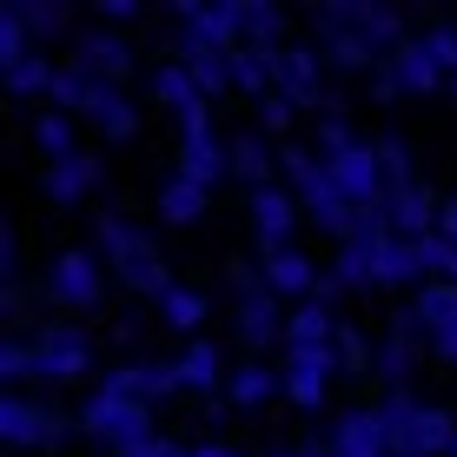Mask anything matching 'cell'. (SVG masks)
I'll list each match as a JSON object with an SVG mask.
<instances>
[{
  "instance_id": "1",
  "label": "cell",
  "mask_w": 457,
  "mask_h": 457,
  "mask_svg": "<svg viewBox=\"0 0 457 457\" xmlns=\"http://www.w3.org/2000/svg\"><path fill=\"white\" fill-rule=\"evenodd\" d=\"M93 245L106 252V265H113V272H120L133 292H146V298H166V292H172V272H166L160 245H153V232H139L133 219L100 212V226H93Z\"/></svg>"
},
{
  "instance_id": "2",
  "label": "cell",
  "mask_w": 457,
  "mask_h": 457,
  "mask_svg": "<svg viewBox=\"0 0 457 457\" xmlns=\"http://www.w3.org/2000/svg\"><path fill=\"white\" fill-rule=\"evenodd\" d=\"M278 172H286V186H292L298 206H305L345 245V232H352V199L338 193V179H332V166L319 160V146H278Z\"/></svg>"
},
{
  "instance_id": "3",
  "label": "cell",
  "mask_w": 457,
  "mask_h": 457,
  "mask_svg": "<svg viewBox=\"0 0 457 457\" xmlns=\"http://www.w3.org/2000/svg\"><path fill=\"white\" fill-rule=\"evenodd\" d=\"M378 411H385V424H391V451L398 457H451L457 418L445 411V404H424V398H411V391H391Z\"/></svg>"
},
{
  "instance_id": "4",
  "label": "cell",
  "mask_w": 457,
  "mask_h": 457,
  "mask_svg": "<svg viewBox=\"0 0 457 457\" xmlns=\"http://www.w3.org/2000/svg\"><path fill=\"white\" fill-rule=\"evenodd\" d=\"M232 292H239V338L252 352H265L272 338H286V312H278V292L265 286V259H232Z\"/></svg>"
},
{
  "instance_id": "5",
  "label": "cell",
  "mask_w": 457,
  "mask_h": 457,
  "mask_svg": "<svg viewBox=\"0 0 457 457\" xmlns=\"http://www.w3.org/2000/svg\"><path fill=\"white\" fill-rule=\"evenodd\" d=\"M80 431L93 437V445L126 451V445H139V437H153V404H139V398H126V391L100 385V391L80 404Z\"/></svg>"
},
{
  "instance_id": "6",
  "label": "cell",
  "mask_w": 457,
  "mask_h": 457,
  "mask_svg": "<svg viewBox=\"0 0 457 457\" xmlns=\"http://www.w3.org/2000/svg\"><path fill=\"white\" fill-rule=\"evenodd\" d=\"M312 40H319L325 67L338 73H378L385 67V54L352 27V13H345V0H325V7H312Z\"/></svg>"
},
{
  "instance_id": "7",
  "label": "cell",
  "mask_w": 457,
  "mask_h": 457,
  "mask_svg": "<svg viewBox=\"0 0 457 457\" xmlns=\"http://www.w3.org/2000/svg\"><path fill=\"white\" fill-rule=\"evenodd\" d=\"M27 345H34L46 385H73V378L93 365V332H87V325H73V319H40Z\"/></svg>"
},
{
  "instance_id": "8",
  "label": "cell",
  "mask_w": 457,
  "mask_h": 457,
  "mask_svg": "<svg viewBox=\"0 0 457 457\" xmlns=\"http://www.w3.org/2000/svg\"><path fill=\"white\" fill-rule=\"evenodd\" d=\"M179 172H186V179H199L206 193H219V179L232 172V146L212 133V106L179 113Z\"/></svg>"
},
{
  "instance_id": "9",
  "label": "cell",
  "mask_w": 457,
  "mask_h": 457,
  "mask_svg": "<svg viewBox=\"0 0 457 457\" xmlns=\"http://www.w3.org/2000/svg\"><path fill=\"white\" fill-rule=\"evenodd\" d=\"M73 424H80V418L54 411V404L27 398V391H7V398H0V437H7V445H40V451H60V445L73 437Z\"/></svg>"
},
{
  "instance_id": "10",
  "label": "cell",
  "mask_w": 457,
  "mask_h": 457,
  "mask_svg": "<svg viewBox=\"0 0 457 457\" xmlns=\"http://www.w3.org/2000/svg\"><path fill=\"white\" fill-rule=\"evenodd\" d=\"M67 67L87 73V80H100V87H120L126 73H133V46H126L120 34H106V27H80V34H73Z\"/></svg>"
},
{
  "instance_id": "11",
  "label": "cell",
  "mask_w": 457,
  "mask_h": 457,
  "mask_svg": "<svg viewBox=\"0 0 457 457\" xmlns=\"http://www.w3.org/2000/svg\"><path fill=\"white\" fill-rule=\"evenodd\" d=\"M278 93H286L292 106H312L319 113L325 106V54H319V40H292L286 54H278Z\"/></svg>"
},
{
  "instance_id": "12",
  "label": "cell",
  "mask_w": 457,
  "mask_h": 457,
  "mask_svg": "<svg viewBox=\"0 0 457 457\" xmlns=\"http://www.w3.org/2000/svg\"><path fill=\"white\" fill-rule=\"evenodd\" d=\"M100 259L93 252H60L54 265H46V298L54 305H73V312H93L100 305Z\"/></svg>"
},
{
  "instance_id": "13",
  "label": "cell",
  "mask_w": 457,
  "mask_h": 457,
  "mask_svg": "<svg viewBox=\"0 0 457 457\" xmlns=\"http://www.w3.org/2000/svg\"><path fill=\"white\" fill-rule=\"evenodd\" d=\"M338 179V193L352 206H385V160H378V139H358L345 160H325Z\"/></svg>"
},
{
  "instance_id": "14",
  "label": "cell",
  "mask_w": 457,
  "mask_h": 457,
  "mask_svg": "<svg viewBox=\"0 0 457 457\" xmlns=\"http://www.w3.org/2000/svg\"><path fill=\"white\" fill-rule=\"evenodd\" d=\"M332 378H338V352H286V398L298 411H319L332 398Z\"/></svg>"
},
{
  "instance_id": "15",
  "label": "cell",
  "mask_w": 457,
  "mask_h": 457,
  "mask_svg": "<svg viewBox=\"0 0 457 457\" xmlns=\"http://www.w3.org/2000/svg\"><path fill=\"white\" fill-rule=\"evenodd\" d=\"M292 226H298L292 186H265V193H252V232H259L265 259H272V252H292Z\"/></svg>"
},
{
  "instance_id": "16",
  "label": "cell",
  "mask_w": 457,
  "mask_h": 457,
  "mask_svg": "<svg viewBox=\"0 0 457 457\" xmlns=\"http://www.w3.org/2000/svg\"><path fill=\"white\" fill-rule=\"evenodd\" d=\"M332 457H398L391 451V424H385V411H338V424H332Z\"/></svg>"
},
{
  "instance_id": "17",
  "label": "cell",
  "mask_w": 457,
  "mask_h": 457,
  "mask_svg": "<svg viewBox=\"0 0 457 457\" xmlns=\"http://www.w3.org/2000/svg\"><path fill=\"white\" fill-rule=\"evenodd\" d=\"M106 385L126 391V398H139V404H166L172 391H186L179 365H166V358H126L120 371H106Z\"/></svg>"
},
{
  "instance_id": "18",
  "label": "cell",
  "mask_w": 457,
  "mask_h": 457,
  "mask_svg": "<svg viewBox=\"0 0 457 457\" xmlns=\"http://www.w3.org/2000/svg\"><path fill=\"white\" fill-rule=\"evenodd\" d=\"M437 206H445V199H437L431 193V186H404V193H391L385 199V212H391V232H398V239H431V232H437Z\"/></svg>"
},
{
  "instance_id": "19",
  "label": "cell",
  "mask_w": 457,
  "mask_h": 457,
  "mask_svg": "<svg viewBox=\"0 0 457 457\" xmlns=\"http://www.w3.org/2000/svg\"><path fill=\"white\" fill-rule=\"evenodd\" d=\"M87 126H100V139H113V146H126V139L139 133V106L126 100V87H100L93 80V100H87Z\"/></svg>"
},
{
  "instance_id": "20",
  "label": "cell",
  "mask_w": 457,
  "mask_h": 457,
  "mask_svg": "<svg viewBox=\"0 0 457 457\" xmlns=\"http://www.w3.org/2000/svg\"><path fill=\"white\" fill-rule=\"evenodd\" d=\"M186 40L199 46H219V54H232V46L245 40V0H212V7H199V21L179 27Z\"/></svg>"
},
{
  "instance_id": "21",
  "label": "cell",
  "mask_w": 457,
  "mask_h": 457,
  "mask_svg": "<svg viewBox=\"0 0 457 457\" xmlns=\"http://www.w3.org/2000/svg\"><path fill=\"white\" fill-rule=\"evenodd\" d=\"M338 312L332 305H319V298H305L298 312H286V352H332V338H338Z\"/></svg>"
},
{
  "instance_id": "22",
  "label": "cell",
  "mask_w": 457,
  "mask_h": 457,
  "mask_svg": "<svg viewBox=\"0 0 457 457\" xmlns=\"http://www.w3.org/2000/svg\"><path fill=\"white\" fill-rule=\"evenodd\" d=\"M226 146H232V179H245V193H265V186H272V166H278L272 139H265L259 126H245V133H232Z\"/></svg>"
},
{
  "instance_id": "23",
  "label": "cell",
  "mask_w": 457,
  "mask_h": 457,
  "mask_svg": "<svg viewBox=\"0 0 457 457\" xmlns=\"http://www.w3.org/2000/svg\"><path fill=\"white\" fill-rule=\"evenodd\" d=\"M100 160L93 153H73V160H60V166H46V179H40V193L54 199V206H80V199L100 186Z\"/></svg>"
},
{
  "instance_id": "24",
  "label": "cell",
  "mask_w": 457,
  "mask_h": 457,
  "mask_svg": "<svg viewBox=\"0 0 457 457\" xmlns=\"http://www.w3.org/2000/svg\"><path fill=\"white\" fill-rule=\"evenodd\" d=\"M278 54H286V46H252V40H239V46H232V87L252 93V100L278 93Z\"/></svg>"
},
{
  "instance_id": "25",
  "label": "cell",
  "mask_w": 457,
  "mask_h": 457,
  "mask_svg": "<svg viewBox=\"0 0 457 457\" xmlns=\"http://www.w3.org/2000/svg\"><path fill=\"white\" fill-rule=\"evenodd\" d=\"M391 73H398V87H404V93H437V87H451V73L431 60L424 34H411V40L398 46V54H391Z\"/></svg>"
},
{
  "instance_id": "26",
  "label": "cell",
  "mask_w": 457,
  "mask_h": 457,
  "mask_svg": "<svg viewBox=\"0 0 457 457\" xmlns=\"http://www.w3.org/2000/svg\"><path fill=\"white\" fill-rule=\"evenodd\" d=\"M319 278H325V272H319V265H312L298 245H292V252H272V259H265V286H272L278 298H298V305H305V298L319 292Z\"/></svg>"
},
{
  "instance_id": "27",
  "label": "cell",
  "mask_w": 457,
  "mask_h": 457,
  "mask_svg": "<svg viewBox=\"0 0 457 457\" xmlns=\"http://www.w3.org/2000/svg\"><path fill=\"white\" fill-rule=\"evenodd\" d=\"M411 278H424V265H418V245H411V239H398V232H391L385 245H371V292L411 286Z\"/></svg>"
},
{
  "instance_id": "28",
  "label": "cell",
  "mask_w": 457,
  "mask_h": 457,
  "mask_svg": "<svg viewBox=\"0 0 457 457\" xmlns=\"http://www.w3.org/2000/svg\"><path fill=\"white\" fill-rule=\"evenodd\" d=\"M179 67L199 80V93H206V100H219V93L232 87V54H219V46H199V40H186V34H179Z\"/></svg>"
},
{
  "instance_id": "29",
  "label": "cell",
  "mask_w": 457,
  "mask_h": 457,
  "mask_svg": "<svg viewBox=\"0 0 457 457\" xmlns=\"http://www.w3.org/2000/svg\"><path fill=\"white\" fill-rule=\"evenodd\" d=\"M146 87H153V100L172 106V113H193V106H212L206 93H199V80L179 67V60H160V67L146 73Z\"/></svg>"
},
{
  "instance_id": "30",
  "label": "cell",
  "mask_w": 457,
  "mask_h": 457,
  "mask_svg": "<svg viewBox=\"0 0 457 457\" xmlns=\"http://www.w3.org/2000/svg\"><path fill=\"white\" fill-rule=\"evenodd\" d=\"M278 391H286V371H272L265 365V358H245V365H232V378H226V398L232 404H265V398H278Z\"/></svg>"
},
{
  "instance_id": "31",
  "label": "cell",
  "mask_w": 457,
  "mask_h": 457,
  "mask_svg": "<svg viewBox=\"0 0 457 457\" xmlns=\"http://www.w3.org/2000/svg\"><path fill=\"white\" fill-rule=\"evenodd\" d=\"M206 186L199 179H186V172H172V179L160 186V219L166 226H199V219H206Z\"/></svg>"
},
{
  "instance_id": "32",
  "label": "cell",
  "mask_w": 457,
  "mask_h": 457,
  "mask_svg": "<svg viewBox=\"0 0 457 457\" xmlns=\"http://www.w3.org/2000/svg\"><path fill=\"white\" fill-rule=\"evenodd\" d=\"M172 365H179V385H186V391H206V398H212V385H219V378H232L212 338H193L179 358H172Z\"/></svg>"
},
{
  "instance_id": "33",
  "label": "cell",
  "mask_w": 457,
  "mask_h": 457,
  "mask_svg": "<svg viewBox=\"0 0 457 457\" xmlns=\"http://www.w3.org/2000/svg\"><path fill=\"white\" fill-rule=\"evenodd\" d=\"M13 13H21V27L34 34V46H54V40L73 27V7H67V0H13Z\"/></svg>"
},
{
  "instance_id": "34",
  "label": "cell",
  "mask_w": 457,
  "mask_h": 457,
  "mask_svg": "<svg viewBox=\"0 0 457 457\" xmlns=\"http://www.w3.org/2000/svg\"><path fill=\"white\" fill-rule=\"evenodd\" d=\"M332 352H338V378H371V371H378V345H371V332H365L358 319L338 325Z\"/></svg>"
},
{
  "instance_id": "35",
  "label": "cell",
  "mask_w": 457,
  "mask_h": 457,
  "mask_svg": "<svg viewBox=\"0 0 457 457\" xmlns=\"http://www.w3.org/2000/svg\"><path fill=\"white\" fill-rule=\"evenodd\" d=\"M411 312H418L424 338H431V332H445V325H457V286H445V278H424L418 298H411Z\"/></svg>"
},
{
  "instance_id": "36",
  "label": "cell",
  "mask_w": 457,
  "mask_h": 457,
  "mask_svg": "<svg viewBox=\"0 0 457 457\" xmlns=\"http://www.w3.org/2000/svg\"><path fill=\"white\" fill-rule=\"evenodd\" d=\"M378 160H385V199L418 186V160H411V139L404 133H378Z\"/></svg>"
},
{
  "instance_id": "37",
  "label": "cell",
  "mask_w": 457,
  "mask_h": 457,
  "mask_svg": "<svg viewBox=\"0 0 457 457\" xmlns=\"http://www.w3.org/2000/svg\"><path fill=\"white\" fill-rule=\"evenodd\" d=\"M160 325H172V332H186L193 338L199 325H206V292H193V286H172L160 298Z\"/></svg>"
},
{
  "instance_id": "38",
  "label": "cell",
  "mask_w": 457,
  "mask_h": 457,
  "mask_svg": "<svg viewBox=\"0 0 457 457\" xmlns=\"http://www.w3.org/2000/svg\"><path fill=\"white\" fill-rule=\"evenodd\" d=\"M34 146L46 153V160H73V153H80V146H73V113H40L34 120Z\"/></svg>"
},
{
  "instance_id": "39",
  "label": "cell",
  "mask_w": 457,
  "mask_h": 457,
  "mask_svg": "<svg viewBox=\"0 0 457 457\" xmlns=\"http://www.w3.org/2000/svg\"><path fill=\"white\" fill-rule=\"evenodd\" d=\"M40 54V46H34V34H27V27H21V13H13V7H0V67H21V60H34Z\"/></svg>"
},
{
  "instance_id": "40",
  "label": "cell",
  "mask_w": 457,
  "mask_h": 457,
  "mask_svg": "<svg viewBox=\"0 0 457 457\" xmlns=\"http://www.w3.org/2000/svg\"><path fill=\"white\" fill-rule=\"evenodd\" d=\"M286 34V7H272V0H245V40L252 46H278Z\"/></svg>"
},
{
  "instance_id": "41",
  "label": "cell",
  "mask_w": 457,
  "mask_h": 457,
  "mask_svg": "<svg viewBox=\"0 0 457 457\" xmlns=\"http://www.w3.org/2000/svg\"><path fill=\"white\" fill-rule=\"evenodd\" d=\"M46 100H54V113H73V120H80V113H87V100H93V80H87V73H73V67H60Z\"/></svg>"
},
{
  "instance_id": "42",
  "label": "cell",
  "mask_w": 457,
  "mask_h": 457,
  "mask_svg": "<svg viewBox=\"0 0 457 457\" xmlns=\"http://www.w3.org/2000/svg\"><path fill=\"white\" fill-rule=\"evenodd\" d=\"M332 278H338L345 292H365V286H371V245H338Z\"/></svg>"
},
{
  "instance_id": "43",
  "label": "cell",
  "mask_w": 457,
  "mask_h": 457,
  "mask_svg": "<svg viewBox=\"0 0 457 457\" xmlns=\"http://www.w3.org/2000/svg\"><path fill=\"white\" fill-rule=\"evenodd\" d=\"M54 73H60L54 60H46V54H34V60H21V67L7 73V87L21 93V100H34V93H54Z\"/></svg>"
},
{
  "instance_id": "44",
  "label": "cell",
  "mask_w": 457,
  "mask_h": 457,
  "mask_svg": "<svg viewBox=\"0 0 457 457\" xmlns=\"http://www.w3.org/2000/svg\"><path fill=\"white\" fill-rule=\"evenodd\" d=\"M418 265H424V278H445V286H457V245L451 239H418Z\"/></svg>"
},
{
  "instance_id": "45",
  "label": "cell",
  "mask_w": 457,
  "mask_h": 457,
  "mask_svg": "<svg viewBox=\"0 0 457 457\" xmlns=\"http://www.w3.org/2000/svg\"><path fill=\"white\" fill-rule=\"evenodd\" d=\"M27 378H40V358H34V345L7 338V345H0V385H27Z\"/></svg>"
},
{
  "instance_id": "46",
  "label": "cell",
  "mask_w": 457,
  "mask_h": 457,
  "mask_svg": "<svg viewBox=\"0 0 457 457\" xmlns=\"http://www.w3.org/2000/svg\"><path fill=\"white\" fill-rule=\"evenodd\" d=\"M292 120H298V106L286 100V93H265V100H259V133H265V139L292 133Z\"/></svg>"
},
{
  "instance_id": "47",
  "label": "cell",
  "mask_w": 457,
  "mask_h": 457,
  "mask_svg": "<svg viewBox=\"0 0 457 457\" xmlns=\"http://www.w3.org/2000/svg\"><path fill=\"white\" fill-rule=\"evenodd\" d=\"M358 146V133H352V120H319V160H345V153Z\"/></svg>"
},
{
  "instance_id": "48",
  "label": "cell",
  "mask_w": 457,
  "mask_h": 457,
  "mask_svg": "<svg viewBox=\"0 0 457 457\" xmlns=\"http://www.w3.org/2000/svg\"><path fill=\"white\" fill-rule=\"evenodd\" d=\"M424 46H431V60L457 80V27H451V21H445V27H424Z\"/></svg>"
},
{
  "instance_id": "49",
  "label": "cell",
  "mask_w": 457,
  "mask_h": 457,
  "mask_svg": "<svg viewBox=\"0 0 457 457\" xmlns=\"http://www.w3.org/2000/svg\"><path fill=\"white\" fill-rule=\"evenodd\" d=\"M120 457H193V445H172V437L153 431V437H139V445H126Z\"/></svg>"
},
{
  "instance_id": "50",
  "label": "cell",
  "mask_w": 457,
  "mask_h": 457,
  "mask_svg": "<svg viewBox=\"0 0 457 457\" xmlns=\"http://www.w3.org/2000/svg\"><path fill=\"white\" fill-rule=\"evenodd\" d=\"M100 21H106V27H126V21H139V0H100Z\"/></svg>"
},
{
  "instance_id": "51",
  "label": "cell",
  "mask_w": 457,
  "mask_h": 457,
  "mask_svg": "<svg viewBox=\"0 0 457 457\" xmlns=\"http://www.w3.org/2000/svg\"><path fill=\"white\" fill-rule=\"evenodd\" d=\"M431 358H445V365H457V325H445V332H431Z\"/></svg>"
},
{
  "instance_id": "52",
  "label": "cell",
  "mask_w": 457,
  "mask_h": 457,
  "mask_svg": "<svg viewBox=\"0 0 457 457\" xmlns=\"http://www.w3.org/2000/svg\"><path fill=\"white\" fill-rule=\"evenodd\" d=\"M371 93H378V100H398V93H404V87H398V73H391V60L371 73Z\"/></svg>"
},
{
  "instance_id": "53",
  "label": "cell",
  "mask_w": 457,
  "mask_h": 457,
  "mask_svg": "<svg viewBox=\"0 0 457 457\" xmlns=\"http://www.w3.org/2000/svg\"><path fill=\"white\" fill-rule=\"evenodd\" d=\"M437 239H451V245H457V193L445 199V206H437Z\"/></svg>"
},
{
  "instance_id": "54",
  "label": "cell",
  "mask_w": 457,
  "mask_h": 457,
  "mask_svg": "<svg viewBox=\"0 0 457 457\" xmlns=\"http://www.w3.org/2000/svg\"><path fill=\"white\" fill-rule=\"evenodd\" d=\"M113 338H120V345H133V338H139V312H126V319L113 325Z\"/></svg>"
},
{
  "instance_id": "55",
  "label": "cell",
  "mask_w": 457,
  "mask_h": 457,
  "mask_svg": "<svg viewBox=\"0 0 457 457\" xmlns=\"http://www.w3.org/2000/svg\"><path fill=\"white\" fill-rule=\"evenodd\" d=\"M292 457H332V445H319V437H305V445H298Z\"/></svg>"
},
{
  "instance_id": "56",
  "label": "cell",
  "mask_w": 457,
  "mask_h": 457,
  "mask_svg": "<svg viewBox=\"0 0 457 457\" xmlns=\"http://www.w3.org/2000/svg\"><path fill=\"white\" fill-rule=\"evenodd\" d=\"M193 457H232L226 445H193Z\"/></svg>"
},
{
  "instance_id": "57",
  "label": "cell",
  "mask_w": 457,
  "mask_h": 457,
  "mask_svg": "<svg viewBox=\"0 0 457 457\" xmlns=\"http://www.w3.org/2000/svg\"><path fill=\"white\" fill-rule=\"evenodd\" d=\"M265 457H292V451H265Z\"/></svg>"
},
{
  "instance_id": "58",
  "label": "cell",
  "mask_w": 457,
  "mask_h": 457,
  "mask_svg": "<svg viewBox=\"0 0 457 457\" xmlns=\"http://www.w3.org/2000/svg\"><path fill=\"white\" fill-rule=\"evenodd\" d=\"M445 93H451V100H457V80H451V87H445Z\"/></svg>"
},
{
  "instance_id": "59",
  "label": "cell",
  "mask_w": 457,
  "mask_h": 457,
  "mask_svg": "<svg viewBox=\"0 0 457 457\" xmlns=\"http://www.w3.org/2000/svg\"><path fill=\"white\" fill-rule=\"evenodd\" d=\"M451 457H457V445H451Z\"/></svg>"
}]
</instances>
